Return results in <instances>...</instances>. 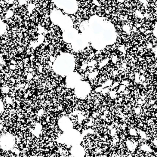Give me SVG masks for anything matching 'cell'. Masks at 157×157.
<instances>
[{
    "instance_id": "cell-1",
    "label": "cell",
    "mask_w": 157,
    "mask_h": 157,
    "mask_svg": "<svg viewBox=\"0 0 157 157\" xmlns=\"http://www.w3.org/2000/svg\"><path fill=\"white\" fill-rule=\"evenodd\" d=\"M4 30V25L0 20V34H1Z\"/></svg>"
}]
</instances>
